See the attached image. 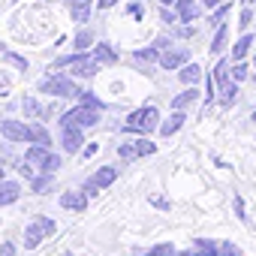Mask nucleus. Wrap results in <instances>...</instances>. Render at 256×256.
Listing matches in <instances>:
<instances>
[{
    "label": "nucleus",
    "instance_id": "nucleus-18",
    "mask_svg": "<svg viewBox=\"0 0 256 256\" xmlns=\"http://www.w3.org/2000/svg\"><path fill=\"white\" fill-rule=\"evenodd\" d=\"M133 64H136V66H151V64H160V52H157L154 46L139 48V52H133Z\"/></svg>",
    "mask_w": 256,
    "mask_h": 256
},
{
    "label": "nucleus",
    "instance_id": "nucleus-7",
    "mask_svg": "<svg viewBox=\"0 0 256 256\" xmlns=\"http://www.w3.org/2000/svg\"><path fill=\"white\" fill-rule=\"evenodd\" d=\"M52 232H54V220H48V217H34V220L28 223V229H24V247H28V250L40 247V241H42L46 235H52Z\"/></svg>",
    "mask_w": 256,
    "mask_h": 256
},
{
    "label": "nucleus",
    "instance_id": "nucleus-22",
    "mask_svg": "<svg viewBox=\"0 0 256 256\" xmlns=\"http://www.w3.org/2000/svg\"><path fill=\"white\" fill-rule=\"evenodd\" d=\"M94 42H96L94 30H90V28H84V30H78V34H76L72 48H76V52H88V48H94Z\"/></svg>",
    "mask_w": 256,
    "mask_h": 256
},
{
    "label": "nucleus",
    "instance_id": "nucleus-9",
    "mask_svg": "<svg viewBox=\"0 0 256 256\" xmlns=\"http://www.w3.org/2000/svg\"><path fill=\"white\" fill-rule=\"evenodd\" d=\"M190 60V48H166V52H160V66L163 70H181L184 64Z\"/></svg>",
    "mask_w": 256,
    "mask_h": 256
},
{
    "label": "nucleus",
    "instance_id": "nucleus-25",
    "mask_svg": "<svg viewBox=\"0 0 256 256\" xmlns=\"http://www.w3.org/2000/svg\"><path fill=\"white\" fill-rule=\"evenodd\" d=\"M118 157H120V163H133V160H139L136 139H133V142H120V145H118Z\"/></svg>",
    "mask_w": 256,
    "mask_h": 256
},
{
    "label": "nucleus",
    "instance_id": "nucleus-34",
    "mask_svg": "<svg viewBox=\"0 0 256 256\" xmlns=\"http://www.w3.org/2000/svg\"><path fill=\"white\" fill-rule=\"evenodd\" d=\"M145 256H172V244H157V247L148 250Z\"/></svg>",
    "mask_w": 256,
    "mask_h": 256
},
{
    "label": "nucleus",
    "instance_id": "nucleus-2",
    "mask_svg": "<svg viewBox=\"0 0 256 256\" xmlns=\"http://www.w3.org/2000/svg\"><path fill=\"white\" fill-rule=\"evenodd\" d=\"M124 133H139V136H148L151 130H160V112L154 106H145V108H136L130 112L126 124L120 126Z\"/></svg>",
    "mask_w": 256,
    "mask_h": 256
},
{
    "label": "nucleus",
    "instance_id": "nucleus-17",
    "mask_svg": "<svg viewBox=\"0 0 256 256\" xmlns=\"http://www.w3.org/2000/svg\"><path fill=\"white\" fill-rule=\"evenodd\" d=\"M96 60H100V66L102 64H118V52L108 46V42H94V52H90Z\"/></svg>",
    "mask_w": 256,
    "mask_h": 256
},
{
    "label": "nucleus",
    "instance_id": "nucleus-4",
    "mask_svg": "<svg viewBox=\"0 0 256 256\" xmlns=\"http://www.w3.org/2000/svg\"><path fill=\"white\" fill-rule=\"evenodd\" d=\"M100 124V108H90V106H76L70 112H64L60 118V126H78V130H88V126H96Z\"/></svg>",
    "mask_w": 256,
    "mask_h": 256
},
{
    "label": "nucleus",
    "instance_id": "nucleus-42",
    "mask_svg": "<svg viewBox=\"0 0 256 256\" xmlns=\"http://www.w3.org/2000/svg\"><path fill=\"white\" fill-rule=\"evenodd\" d=\"M4 175H6V166H4V160H0V181H4Z\"/></svg>",
    "mask_w": 256,
    "mask_h": 256
},
{
    "label": "nucleus",
    "instance_id": "nucleus-27",
    "mask_svg": "<svg viewBox=\"0 0 256 256\" xmlns=\"http://www.w3.org/2000/svg\"><path fill=\"white\" fill-rule=\"evenodd\" d=\"M4 60H6V64H12V66H16V70H22V72H24V70L30 66V64H28V58H22V54H16V52H10V48L4 52Z\"/></svg>",
    "mask_w": 256,
    "mask_h": 256
},
{
    "label": "nucleus",
    "instance_id": "nucleus-20",
    "mask_svg": "<svg viewBox=\"0 0 256 256\" xmlns=\"http://www.w3.org/2000/svg\"><path fill=\"white\" fill-rule=\"evenodd\" d=\"M22 108H24V118L28 120H36V118H48V108H42L34 96H24L22 100Z\"/></svg>",
    "mask_w": 256,
    "mask_h": 256
},
{
    "label": "nucleus",
    "instance_id": "nucleus-32",
    "mask_svg": "<svg viewBox=\"0 0 256 256\" xmlns=\"http://www.w3.org/2000/svg\"><path fill=\"white\" fill-rule=\"evenodd\" d=\"M160 22H163L166 28H172V24H175V22H181V18H178V12H175V10L163 6V10H160Z\"/></svg>",
    "mask_w": 256,
    "mask_h": 256
},
{
    "label": "nucleus",
    "instance_id": "nucleus-5",
    "mask_svg": "<svg viewBox=\"0 0 256 256\" xmlns=\"http://www.w3.org/2000/svg\"><path fill=\"white\" fill-rule=\"evenodd\" d=\"M0 136L10 142H34V126L28 120H16V118H4L0 120Z\"/></svg>",
    "mask_w": 256,
    "mask_h": 256
},
{
    "label": "nucleus",
    "instance_id": "nucleus-19",
    "mask_svg": "<svg viewBox=\"0 0 256 256\" xmlns=\"http://www.w3.org/2000/svg\"><path fill=\"white\" fill-rule=\"evenodd\" d=\"M196 96H199V94H196V84H187V88L172 100V108H175V112H184L187 106H193V102H196Z\"/></svg>",
    "mask_w": 256,
    "mask_h": 256
},
{
    "label": "nucleus",
    "instance_id": "nucleus-15",
    "mask_svg": "<svg viewBox=\"0 0 256 256\" xmlns=\"http://www.w3.org/2000/svg\"><path fill=\"white\" fill-rule=\"evenodd\" d=\"M48 154H52V148H46V145H30V148L24 151V160H28L34 169H42V163H46Z\"/></svg>",
    "mask_w": 256,
    "mask_h": 256
},
{
    "label": "nucleus",
    "instance_id": "nucleus-41",
    "mask_svg": "<svg viewBox=\"0 0 256 256\" xmlns=\"http://www.w3.org/2000/svg\"><path fill=\"white\" fill-rule=\"evenodd\" d=\"M235 211H238V217H244V202L241 199H235Z\"/></svg>",
    "mask_w": 256,
    "mask_h": 256
},
{
    "label": "nucleus",
    "instance_id": "nucleus-14",
    "mask_svg": "<svg viewBox=\"0 0 256 256\" xmlns=\"http://www.w3.org/2000/svg\"><path fill=\"white\" fill-rule=\"evenodd\" d=\"M184 124H187V114H184V112H172V118L160 124V136H163V139L175 136V133L181 130V126H184Z\"/></svg>",
    "mask_w": 256,
    "mask_h": 256
},
{
    "label": "nucleus",
    "instance_id": "nucleus-44",
    "mask_svg": "<svg viewBox=\"0 0 256 256\" xmlns=\"http://www.w3.org/2000/svg\"><path fill=\"white\" fill-rule=\"evenodd\" d=\"M4 52H6V46H4V42H0V58H4Z\"/></svg>",
    "mask_w": 256,
    "mask_h": 256
},
{
    "label": "nucleus",
    "instance_id": "nucleus-30",
    "mask_svg": "<svg viewBox=\"0 0 256 256\" xmlns=\"http://www.w3.org/2000/svg\"><path fill=\"white\" fill-rule=\"evenodd\" d=\"M78 96H82V106H90V108H100V112L106 108V102H102V100H96L90 90H78Z\"/></svg>",
    "mask_w": 256,
    "mask_h": 256
},
{
    "label": "nucleus",
    "instance_id": "nucleus-11",
    "mask_svg": "<svg viewBox=\"0 0 256 256\" xmlns=\"http://www.w3.org/2000/svg\"><path fill=\"white\" fill-rule=\"evenodd\" d=\"M175 12L184 24H193L199 16H202V4L199 0H175Z\"/></svg>",
    "mask_w": 256,
    "mask_h": 256
},
{
    "label": "nucleus",
    "instance_id": "nucleus-8",
    "mask_svg": "<svg viewBox=\"0 0 256 256\" xmlns=\"http://www.w3.org/2000/svg\"><path fill=\"white\" fill-rule=\"evenodd\" d=\"M64 6H66L72 24H88V18L94 12V0H64Z\"/></svg>",
    "mask_w": 256,
    "mask_h": 256
},
{
    "label": "nucleus",
    "instance_id": "nucleus-12",
    "mask_svg": "<svg viewBox=\"0 0 256 256\" xmlns=\"http://www.w3.org/2000/svg\"><path fill=\"white\" fill-rule=\"evenodd\" d=\"M60 208H66V211H84V208H88V193H84V190L60 193Z\"/></svg>",
    "mask_w": 256,
    "mask_h": 256
},
{
    "label": "nucleus",
    "instance_id": "nucleus-29",
    "mask_svg": "<svg viewBox=\"0 0 256 256\" xmlns=\"http://www.w3.org/2000/svg\"><path fill=\"white\" fill-rule=\"evenodd\" d=\"M229 76H232V82L241 84V82L247 78V64H244V60H235V64L229 66Z\"/></svg>",
    "mask_w": 256,
    "mask_h": 256
},
{
    "label": "nucleus",
    "instance_id": "nucleus-23",
    "mask_svg": "<svg viewBox=\"0 0 256 256\" xmlns=\"http://www.w3.org/2000/svg\"><path fill=\"white\" fill-rule=\"evenodd\" d=\"M211 72H214V84H217L220 90L232 84V82H229V60H226V58H223V60H217V66H214Z\"/></svg>",
    "mask_w": 256,
    "mask_h": 256
},
{
    "label": "nucleus",
    "instance_id": "nucleus-31",
    "mask_svg": "<svg viewBox=\"0 0 256 256\" xmlns=\"http://www.w3.org/2000/svg\"><path fill=\"white\" fill-rule=\"evenodd\" d=\"M58 169H60V157H58V154H48V157H46V163H42V169H40V172H46V175H54V172H58Z\"/></svg>",
    "mask_w": 256,
    "mask_h": 256
},
{
    "label": "nucleus",
    "instance_id": "nucleus-43",
    "mask_svg": "<svg viewBox=\"0 0 256 256\" xmlns=\"http://www.w3.org/2000/svg\"><path fill=\"white\" fill-rule=\"evenodd\" d=\"M160 4H163V6H175V0H160Z\"/></svg>",
    "mask_w": 256,
    "mask_h": 256
},
{
    "label": "nucleus",
    "instance_id": "nucleus-21",
    "mask_svg": "<svg viewBox=\"0 0 256 256\" xmlns=\"http://www.w3.org/2000/svg\"><path fill=\"white\" fill-rule=\"evenodd\" d=\"M178 78H181V82H184V84H196V82H199V78H202V66H199V64H196V60H193V64H190V60H187V64H184V66H181V72H178Z\"/></svg>",
    "mask_w": 256,
    "mask_h": 256
},
{
    "label": "nucleus",
    "instance_id": "nucleus-24",
    "mask_svg": "<svg viewBox=\"0 0 256 256\" xmlns=\"http://www.w3.org/2000/svg\"><path fill=\"white\" fill-rule=\"evenodd\" d=\"M226 36H229V24H217V34H214V40H211V48H208L214 58L226 48Z\"/></svg>",
    "mask_w": 256,
    "mask_h": 256
},
{
    "label": "nucleus",
    "instance_id": "nucleus-16",
    "mask_svg": "<svg viewBox=\"0 0 256 256\" xmlns=\"http://www.w3.org/2000/svg\"><path fill=\"white\" fill-rule=\"evenodd\" d=\"M253 34H241L238 36V42L232 46V60H247V54H250V46H253Z\"/></svg>",
    "mask_w": 256,
    "mask_h": 256
},
{
    "label": "nucleus",
    "instance_id": "nucleus-37",
    "mask_svg": "<svg viewBox=\"0 0 256 256\" xmlns=\"http://www.w3.org/2000/svg\"><path fill=\"white\" fill-rule=\"evenodd\" d=\"M114 4H120V0H96V10H112Z\"/></svg>",
    "mask_w": 256,
    "mask_h": 256
},
{
    "label": "nucleus",
    "instance_id": "nucleus-6",
    "mask_svg": "<svg viewBox=\"0 0 256 256\" xmlns=\"http://www.w3.org/2000/svg\"><path fill=\"white\" fill-rule=\"evenodd\" d=\"M118 175H120V169H118V166H100V169L84 181V193H88V196H96L100 190L112 187V184L118 181Z\"/></svg>",
    "mask_w": 256,
    "mask_h": 256
},
{
    "label": "nucleus",
    "instance_id": "nucleus-35",
    "mask_svg": "<svg viewBox=\"0 0 256 256\" xmlns=\"http://www.w3.org/2000/svg\"><path fill=\"white\" fill-rule=\"evenodd\" d=\"M154 48H157V52L172 48V36H157V40H154Z\"/></svg>",
    "mask_w": 256,
    "mask_h": 256
},
{
    "label": "nucleus",
    "instance_id": "nucleus-36",
    "mask_svg": "<svg viewBox=\"0 0 256 256\" xmlns=\"http://www.w3.org/2000/svg\"><path fill=\"white\" fill-rule=\"evenodd\" d=\"M0 256H16V244L12 241H0Z\"/></svg>",
    "mask_w": 256,
    "mask_h": 256
},
{
    "label": "nucleus",
    "instance_id": "nucleus-45",
    "mask_svg": "<svg viewBox=\"0 0 256 256\" xmlns=\"http://www.w3.org/2000/svg\"><path fill=\"white\" fill-rule=\"evenodd\" d=\"M250 120H253V124H256V112H253V118H250Z\"/></svg>",
    "mask_w": 256,
    "mask_h": 256
},
{
    "label": "nucleus",
    "instance_id": "nucleus-28",
    "mask_svg": "<svg viewBox=\"0 0 256 256\" xmlns=\"http://www.w3.org/2000/svg\"><path fill=\"white\" fill-rule=\"evenodd\" d=\"M48 187H52V175H46V172H42L40 178H34V181H30V190H34L36 196H42Z\"/></svg>",
    "mask_w": 256,
    "mask_h": 256
},
{
    "label": "nucleus",
    "instance_id": "nucleus-38",
    "mask_svg": "<svg viewBox=\"0 0 256 256\" xmlns=\"http://www.w3.org/2000/svg\"><path fill=\"white\" fill-rule=\"evenodd\" d=\"M96 151H100V145H96V142H94V145H88V148H84V151H82V157H94V154H96Z\"/></svg>",
    "mask_w": 256,
    "mask_h": 256
},
{
    "label": "nucleus",
    "instance_id": "nucleus-33",
    "mask_svg": "<svg viewBox=\"0 0 256 256\" xmlns=\"http://www.w3.org/2000/svg\"><path fill=\"white\" fill-rule=\"evenodd\" d=\"M250 22H253V10H247V6H244V10H241V16H238V28H241L244 34H247Z\"/></svg>",
    "mask_w": 256,
    "mask_h": 256
},
{
    "label": "nucleus",
    "instance_id": "nucleus-13",
    "mask_svg": "<svg viewBox=\"0 0 256 256\" xmlns=\"http://www.w3.org/2000/svg\"><path fill=\"white\" fill-rule=\"evenodd\" d=\"M18 196H22V184L18 181H6V178L0 181V208L18 202Z\"/></svg>",
    "mask_w": 256,
    "mask_h": 256
},
{
    "label": "nucleus",
    "instance_id": "nucleus-10",
    "mask_svg": "<svg viewBox=\"0 0 256 256\" xmlns=\"http://www.w3.org/2000/svg\"><path fill=\"white\" fill-rule=\"evenodd\" d=\"M82 145H84V136H82L78 126H60V148H64L66 154L82 151Z\"/></svg>",
    "mask_w": 256,
    "mask_h": 256
},
{
    "label": "nucleus",
    "instance_id": "nucleus-39",
    "mask_svg": "<svg viewBox=\"0 0 256 256\" xmlns=\"http://www.w3.org/2000/svg\"><path fill=\"white\" fill-rule=\"evenodd\" d=\"M217 4H223V0H202L205 10H217Z\"/></svg>",
    "mask_w": 256,
    "mask_h": 256
},
{
    "label": "nucleus",
    "instance_id": "nucleus-26",
    "mask_svg": "<svg viewBox=\"0 0 256 256\" xmlns=\"http://www.w3.org/2000/svg\"><path fill=\"white\" fill-rule=\"evenodd\" d=\"M229 10H232V0H223L220 10H214V12H211L208 24H214V28H217V24H223V18H226V12H229Z\"/></svg>",
    "mask_w": 256,
    "mask_h": 256
},
{
    "label": "nucleus",
    "instance_id": "nucleus-3",
    "mask_svg": "<svg viewBox=\"0 0 256 256\" xmlns=\"http://www.w3.org/2000/svg\"><path fill=\"white\" fill-rule=\"evenodd\" d=\"M40 94H48V96H60V100H66V96H78V84L66 76V72H52V76H46V78H40Z\"/></svg>",
    "mask_w": 256,
    "mask_h": 256
},
{
    "label": "nucleus",
    "instance_id": "nucleus-1",
    "mask_svg": "<svg viewBox=\"0 0 256 256\" xmlns=\"http://www.w3.org/2000/svg\"><path fill=\"white\" fill-rule=\"evenodd\" d=\"M54 66H70L72 70V78H94L100 72V60L90 54V52H72V54H64L54 60Z\"/></svg>",
    "mask_w": 256,
    "mask_h": 256
},
{
    "label": "nucleus",
    "instance_id": "nucleus-46",
    "mask_svg": "<svg viewBox=\"0 0 256 256\" xmlns=\"http://www.w3.org/2000/svg\"><path fill=\"white\" fill-rule=\"evenodd\" d=\"M250 4H256V0H250Z\"/></svg>",
    "mask_w": 256,
    "mask_h": 256
},
{
    "label": "nucleus",
    "instance_id": "nucleus-40",
    "mask_svg": "<svg viewBox=\"0 0 256 256\" xmlns=\"http://www.w3.org/2000/svg\"><path fill=\"white\" fill-rule=\"evenodd\" d=\"M130 12H133L136 18H142V6H139V4H133V6H130Z\"/></svg>",
    "mask_w": 256,
    "mask_h": 256
}]
</instances>
